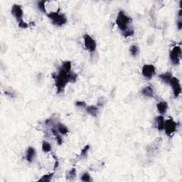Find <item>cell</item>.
I'll list each match as a JSON object with an SVG mask.
<instances>
[{"label":"cell","mask_w":182,"mask_h":182,"mask_svg":"<svg viewBox=\"0 0 182 182\" xmlns=\"http://www.w3.org/2000/svg\"><path fill=\"white\" fill-rule=\"evenodd\" d=\"M68 73L64 71L63 68H60L58 74L53 75V78L55 79L56 87L57 88V92L58 93L63 92L66 84L69 83L68 82Z\"/></svg>","instance_id":"obj_1"},{"label":"cell","mask_w":182,"mask_h":182,"mask_svg":"<svg viewBox=\"0 0 182 182\" xmlns=\"http://www.w3.org/2000/svg\"><path fill=\"white\" fill-rule=\"evenodd\" d=\"M132 22L130 17H129L123 11H119L118 13L115 22L117 24L118 28L122 31V32L126 31L127 28H130V24Z\"/></svg>","instance_id":"obj_2"},{"label":"cell","mask_w":182,"mask_h":182,"mask_svg":"<svg viewBox=\"0 0 182 182\" xmlns=\"http://www.w3.org/2000/svg\"><path fill=\"white\" fill-rule=\"evenodd\" d=\"M47 17L52 21L53 24L57 26H61L67 22L66 17L63 14H60L58 12H51L47 14Z\"/></svg>","instance_id":"obj_3"},{"label":"cell","mask_w":182,"mask_h":182,"mask_svg":"<svg viewBox=\"0 0 182 182\" xmlns=\"http://www.w3.org/2000/svg\"><path fill=\"white\" fill-rule=\"evenodd\" d=\"M181 57V49L179 46H175L169 53V58L174 65H179Z\"/></svg>","instance_id":"obj_4"},{"label":"cell","mask_w":182,"mask_h":182,"mask_svg":"<svg viewBox=\"0 0 182 182\" xmlns=\"http://www.w3.org/2000/svg\"><path fill=\"white\" fill-rule=\"evenodd\" d=\"M176 122L172 118H170V119H167V120H165L164 130H165L166 134L168 136L171 137L176 131Z\"/></svg>","instance_id":"obj_5"},{"label":"cell","mask_w":182,"mask_h":182,"mask_svg":"<svg viewBox=\"0 0 182 182\" xmlns=\"http://www.w3.org/2000/svg\"><path fill=\"white\" fill-rule=\"evenodd\" d=\"M169 85H170L172 86V89H173V92L174 95V97L177 98V97L179 96L180 94L181 93V87L179 82V80L177 78L172 76L170 81H169Z\"/></svg>","instance_id":"obj_6"},{"label":"cell","mask_w":182,"mask_h":182,"mask_svg":"<svg viewBox=\"0 0 182 182\" xmlns=\"http://www.w3.org/2000/svg\"><path fill=\"white\" fill-rule=\"evenodd\" d=\"M85 48L90 52H94L96 50L97 44L95 41L89 35L85 34L83 36Z\"/></svg>","instance_id":"obj_7"},{"label":"cell","mask_w":182,"mask_h":182,"mask_svg":"<svg viewBox=\"0 0 182 182\" xmlns=\"http://www.w3.org/2000/svg\"><path fill=\"white\" fill-rule=\"evenodd\" d=\"M156 68L155 67L151 64L144 65L142 69V73L144 78L147 79H151L155 75Z\"/></svg>","instance_id":"obj_8"},{"label":"cell","mask_w":182,"mask_h":182,"mask_svg":"<svg viewBox=\"0 0 182 182\" xmlns=\"http://www.w3.org/2000/svg\"><path fill=\"white\" fill-rule=\"evenodd\" d=\"M11 13L15 17L17 21H18V22L22 20L24 12L23 9H22L20 5H19V4H14V6L12 8V10H11Z\"/></svg>","instance_id":"obj_9"},{"label":"cell","mask_w":182,"mask_h":182,"mask_svg":"<svg viewBox=\"0 0 182 182\" xmlns=\"http://www.w3.org/2000/svg\"><path fill=\"white\" fill-rule=\"evenodd\" d=\"M156 108L160 114L164 115L167 113V109H168V104L166 101H161L156 104Z\"/></svg>","instance_id":"obj_10"},{"label":"cell","mask_w":182,"mask_h":182,"mask_svg":"<svg viewBox=\"0 0 182 182\" xmlns=\"http://www.w3.org/2000/svg\"><path fill=\"white\" fill-rule=\"evenodd\" d=\"M36 156V150L32 147H29L26 151V159L28 162H32Z\"/></svg>","instance_id":"obj_11"},{"label":"cell","mask_w":182,"mask_h":182,"mask_svg":"<svg viewBox=\"0 0 182 182\" xmlns=\"http://www.w3.org/2000/svg\"><path fill=\"white\" fill-rule=\"evenodd\" d=\"M156 127L158 130L162 131L164 130V123H165V119L164 117L162 115H159L156 117Z\"/></svg>","instance_id":"obj_12"},{"label":"cell","mask_w":182,"mask_h":182,"mask_svg":"<svg viewBox=\"0 0 182 182\" xmlns=\"http://www.w3.org/2000/svg\"><path fill=\"white\" fill-rule=\"evenodd\" d=\"M142 93L144 96L152 98L154 96V90L151 86H146L142 90Z\"/></svg>","instance_id":"obj_13"},{"label":"cell","mask_w":182,"mask_h":182,"mask_svg":"<svg viewBox=\"0 0 182 182\" xmlns=\"http://www.w3.org/2000/svg\"><path fill=\"white\" fill-rule=\"evenodd\" d=\"M86 111L92 117H96L98 113V108L95 105H91V106L86 107Z\"/></svg>","instance_id":"obj_14"},{"label":"cell","mask_w":182,"mask_h":182,"mask_svg":"<svg viewBox=\"0 0 182 182\" xmlns=\"http://www.w3.org/2000/svg\"><path fill=\"white\" fill-rule=\"evenodd\" d=\"M56 130L60 134V135H67V134L68 133V132H69L68 127L62 123H58V124H57Z\"/></svg>","instance_id":"obj_15"},{"label":"cell","mask_w":182,"mask_h":182,"mask_svg":"<svg viewBox=\"0 0 182 182\" xmlns=\"http://www.w3.org/2000/svg\"><path fill=\"white\" fill-rule=\"evenodd\" d=\"M172 74L171 72H167V73H162V74L159 75V78L162 80L163 82L165 83H167V84H169V81H170V79L172 78Z\"/></svg>","instance_id":"obj_16"},{"label":"cell","mask_w":182,"mask_h":182,"mask_svg":"<svg viewBox=\"0 0 182 182\" xmlns=\"http://www.w3.org/2000/svg\"><path fill=\"white\" fill-rule=\"evenodd\" d=\"M52 132L53 134V135L55 136L56 137V140L57 142H58V144L59 145L62 144V143H63V139H62V137L60 136V135H59V132L57 131L56 129H54L53 128L52 129Z\"/></svg>","instance_id":"obj_17"},{"label":"cell","mask_w":182,"mask_h":182,"mask_svg":"<svg viewBox=\"0 0 182 182\" xmlns=\"http://www.w3.org/2000/svg\"><path fill=\"white\" fill-rule=\"evenodd\" d=\"M130 51L131 55L133 56H137L140 53V49L137 45H132L130 48Z\"/></svg>","instance_id":"obj_18"},{"label":"cell","mask_w":182,"mask_h":182,"mask_svg":"<svg viewBox=\"0 0 182 182\" xmlns=\"http://www.w3.org/2000/svg\"><path fill=\"white\" fill-rule=\"evenodd\" d=\"M42 150L45 153L49 152L51 150V145L48 142L44 141L42 143Z\"/></svg>","instance_id":"obj_19"},{"label":"cell","mask_w":182,"mask_h":182,"mask_svg":"<svg viewBox=\"0 0 182 182\" xmlns=\"http://www.w3.org/2000/svg\"><path fill=\"white\" fill-rule=\"evenodd\" d=\"M71 61H65L63 62V64H62L61 68H63L64 71H65L67 73H69L71 71Z\"/></svg>","instance_id":"obj_20"},{"label":"cell","mask_w":182,"mask_h":182,"mask_svg":"<svg viewBox=\"0 0 182 182\" xmlns=\"http://www.w3.org/2000/svg\"><path fill=\"white\" fill-rule=\"evenodd\" d=\"M54 174V172L53 173H50V174H48L44 175L41 179L39 180V181H44V182H49L51 180Z\"/></svg>","instance_id":"obj_21"},{"label":"cell","mask_w":182,"mask_h":182,"mask_svg":"<svg viewBox=\"0 0 182 182\" xmlns=\"http://www.w3.org/2000/svg\"><path fill=\"white\" fill-rule=\"evenodd\" d=\"M122 35L124 36V37H129V36H133L134 33H135V30H134V28H132V27H130L129 28H127L126 31H123V32H122Z\"/></svg>","instance_id":"obj_22"},{"label":"cell","mask_w":182,"mask_h":182,"mask_svg":"<svg viewBox=\"0 0 182 182\" xmlns=\"http://www.w3.org/2000/svg\"><path fill=\"white\" fill-rule=\"evenodd\" d=\"M77 74L73 73V72H69L68 73V82L69 83H75L77 80Z\"/></svg>","instance_id":"obj_23"},{"label":"cell","mask_w":182,"mask_h":182,"mask_svg":"<svg viewBox=\"0 0 182 182\" xmlns=\"http://www.w3.org/2000/svg\"><path fill=\"white\" fill-rule=\"evenodd\" d=\"M76 169L73 168L71 171H69L67 174V179L69 180H73L76 178Z\"/></svg>","instance_id":"obj_24"},{"label":"cell","mask_w":182,"mask_h":182,"mask_svg":"<svg viewBox=\"0 0 182 182\" xmlns=\"http://www.w3.org/2000/svg\"><path fill=\"white\" fill-rule=\"evenodd\" d=\"M46 1H38V4H37L38 8H39V10L41 11L42 12H44V13H46Z\"/></svg>","instance_id":"obj_25"},{"label":"cell","mask_w":182,"mask_h":182,"mask_svg":"<svg viewBox=\"0 0 182 182\" xmlns=\"http://www.w3.org/2000/svg\"><path fill=\"white\" fill-rule=\"evenodd\" d=\"M91 180H92V179H91L90 175L87 172H85L81 176V181L84 182H90L91 181Z\"/></svg>","instance_id":"obj_26"},{"label":"cell","mask_w":182,"mask_h":182,"mask_svg":"<svg viewBox=\"0 0 182 182\" xmlns=\"http://www.w3.org/2000/svg\"><path fill=\"white\" fill-rule=\"evenodd\" d=\"M89 149H90V145H86V146L84 147V148L81 150V157H84L85 156L86 154H87L88 151Z\"/></svg>","instance_id":"obj_27"},{"label":"cell","mask_w":182,"mask_h":182,"mask_svg":"<svg viewBox=\"0 0 182 182\" xmlns=\"http://www.w3.org/2000/svg\"><path fill=\"white\" fill-rule=\"evenodd\" d=\"M18 25L20 27V28H26L28 27V24L27 23H26V22H24V21H23V19L21 20L18 23Z\"/></svg>","instance_id":"obj_28"},{"label":"cell","mask_w":182,"mask_h":182,"mask_svg":"<svg viewBox=\"0 0 182 182\" xmlns=\"http://www.w3.org/2000/svg\"><path fill=\"white\" fill-rule=\"evenodd\" d=\"M76 106L78 108H86V104L84 101H77L76 103Z\"/></svg>","instance_id":"obj_29"},{"label":"cell","mask_w":182,"mask_h":182,"mask_svg":"<svg viewBox=\"0 0 182 182\" xmlns=\"http://www.w3.org/2000/svg\"><path fill=\"white\" fill-rule=\"evenodd\" d=\"M177 26H178L179 29H181V28H182V21L181 20L178 21V22H177Z\"/></svg>","instance_id":"obj_30"},{"label":"cell","mask_w":182,"mask_h":182,"mask_svg":"<svg viewBox=\"0 0 182 182\" xmlns=\"http://www.w3.org/2000/svg\"><path fill=\"white\" fill-rule=\"evenodd\" d=\"M181 13H182V11H181V9H180L179 12V16L180 17H181Z\"/></svg>","instance_id":"obj_31"}]
</instances>
